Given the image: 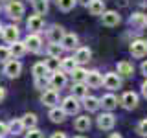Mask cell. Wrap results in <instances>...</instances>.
<instances>
[{
    "mask_svg": "<svg viewBox=\"0 0 147 138\" xmlns=\"http://www.w3.org/2000/svg\"><path fill=\"white\" fill-rule=\"evenodd\" d=\"M7 15L11 18H15V20H18L22 15H24V4L18 2V0H11V2H7V7H6Z\"/></svg>",
    "mask_w": 147,
    "mask_h": 138,
    "instance_id": "cell-1",
    "label": "cell"
},
{
    "mask_svg": "<svg viewBox=\"0 0 147 138\" xmlns=\"http://www.w3.org/2000/svg\"><path fill=\"white\" fill-rule=\"evenodd\" d=\"M50 85H52L53 90H61L64 89V85H66V74L63 70H57V72H52V76H50Z\"/></svg>",
    "mask_w": 147,
    "mask_h": 138,
    "instance_id": "cell-2",
    "label": "cell"
},
{
    "mask_svg": "<svg viewBox=\"0 0 147 138\" xmlns=\"http://www.w3.org/2000/svg\"><path fill=\"white\" fill-rule=\"evenodd\" d=\"M66 114H70V116H74V114L79 112V101H77V98H74V96H68V98L63 99V107H61Z\"/></svg>",
    "mask_w": 147,
    "mask_h": 138,
    "instance_id": "cell-3",
    "label": "cell"
},
{
    "mask_svg": "<svg viewBox=\"0 0 147 138\" xmlns=\"http://www.w3.org/2000/svg\"><path fill=\"white\" fill-rule=\"evenodd\" d=\"M131 53L132 57H145L147 55V41L144 39H138L131 43Z\"/></svg>",
    "mask_w": 147,
    "mask_h": 138,
    "instance_id": "cell-4",
    "label": "cell"
},
{
    "mask_svg": "<svg viewBox=\"0 0 147 138\" xmlns=\"http://www.w3.org/2000/svg\"><path fill=\"white\" fill-rule=\"evenodd\" d=\"M114 123H116V118L110 112H103V114L98 116V127L101 131H110V129L114 127Z\"/></svg>",
    "mask_w": 147,
    "mask_h": 138,
    "instance_id": "cell-5",
    "label": "cell"
},
{
    "mask_svg": "<svg viewBox=\"0 0 147 138\" xmlns=\"http://www.w3.org/2000/svg\"><path fill=\"white\" fill-rule=\"evenodd\" d=\"M20 72H22V64H20V61H17V59L7 61L6 66H4V74H6L7 77H18Z\"/></svg>",
    "mask_w": 147,
    "mask_h": 138,
    "instance_id": "cell-6",
    "label": "cell"
},
{
    "mask_svg": "<svg viewBox=\"0 0 147 138\" xmlns=\"http://www.w3.org/2000/svg\"><path fill=\"white\" fill-rule=\"evenodd\" d=\"M129 24L134 30H144V28H147V15L145 13H132L129 18Z\"/></svg>",
    "mask_w": 147,
    "mask_h": 138,
    "instance_id": "cell-7",
    "label": "cell"
},
{
    "mask_svg": "<svg viewBox=\"0 0 147 138\" xmlns=\"http://www.w3.org/2000/svg\"><path fill=\"white\" fill-rule=\"evenodd\" d=\"M40 101H42L44 105H48V107H55V105L59 103V94H57V90H53V89L44 90L42 96H40Z\"/></svg>",
    "mask_w": 147,
    "mask_h": 138,
    "instance_id": "cell-8",
    "label": "cell"
},
{
    "mask_svg": "<svg viewBox=\"0 0 147 138\" xmlns=\"http://www.w3.org/2000/svg\"><path fill=\"white\" fill-rule=\"evenodd\" d=\"M2 37H4V41L9 43V44L17 43V41H18V28L17 26H6V28H2Z\"/></svg>",
    "mask_w": 147,
    "mask_h": 138,
    "instance_id": "cell-9",
    "label": "cell"
},
{
    "mask_svg": "<svg viewBox=\"0 0 147 138\" xmlns=\"http://www.w3.org/2000/svg\"><path fill=\"white\" fill-rule=\"evenodd\" d=\"M103 85H105V89H109V90H116V89L121 87V79H119L118 74H107V76L103 77Z\"/></svg>",
    "mask_w": 147,
    "mask_h": 138,
    "instance_id": "cell-10",
    "label": "cell"
},
{
    "mask_svg": "<svg viewBox=\"0 0 147 138\" xmlns=\"http://www.w3.org/2000/svg\"><path fill=\"white\" fill-rule=\"evenodd\" d=\"M24 44H26V48L30 50V52H39V50H40V44H42V41H40V37L37 35V33H30V35L26 37Z\"/></svg>",
    "mask_w": 147,
    "mask_h": 138,
    "instance_id": "cell-11",
    "label": "cell"
},
{
    "mask_svg": "<svg viewBox=\"0 0 147 138\" xmlns=\"http://www.w3.org/2000/svg\"><path fill=\"white\" fill-rule=\"evenodd\" d=\"M85 83L88 87H92V89H98V87L103 85V76H101L98 70H92V72L86 74V81Z\"/></svg>",
    "mask_w": 147,
    "mask_h": 138,
    "instance_id": "cell-12",
    "label": "cell"
},
{
    "mask_svg": "<svg viewBox=\"0 0 147 138\" xmlns=\"http://www.w3.org/2000/svg\"><path fill=\"white\" fill-rule=\"evenodd\" d=\"M26 26H28V30H31L33 33H37V31H40V30H42L44 20H42V17H40V15H31L30 18H28Z\"/></svg>",
    "mask_w": 147,
    "mask_h": 138,
    "instance_id": "cell-13",
    "label": "cell"
},
{
    "mask_svg": "<svg viewBox=\"0 0 147 138\" xmlns=\"http://www.w3.org/2000/svg\"><path fill=\"white\" fill-rule=\"evenodd\" d=\"M119 103H121L125 109H134L138 105V96L134 92H125V94L121 96V99H119Z\"/></svg>",
    "mask_w": 147,
    "mask_h": 138,
    "instance_id": "cell-14",
    "label": "cell"
},
{
    "mask_svg": "<svg viewBox=\"0 0 147 138\" xmlns=\"http://www.w3.org/2000/svg\"><path fill=\"white\" fill-rule=\"evenodd\" d=\"M103 24L105 26H109V28H112V26H118L119 24V15L116 11H105L103 15Z\"/></svg>",
    "mask_w": 147,
    "mask_h": 138,
    "instance_id": "cell-15",
    "label": "cell"
},
{
    "mask_svg": "<svg viewBox=\"0 0 147 138\" xmlns=\"http://www.w3.org/2000/svg\"><path fill=\"white\" fill-rule=\"evenodd\" d=\"M99 101H101V107L107 109V110H112V109L118 107V98L114 94H105Z\"/></svg>",
    "mask_w": 147,
    "mask_h": 138,
    "instance_id": "cell-16",
    "label": "cell"
},
{
    "mask_svg": "<svg viewBox=\"0 0 147 138\" xmlns=\"http://www.w3.org/2000/svg\"><path fill=\"white\" fill-rule=\"evenodd\" d=\"M88 11H90V15H103L105 13V2L103 0H90Z\"/></svg>",
    "mask_w": 147,
    "mask_h": 138,
    "instance_id": "cell-17",
    "label": "cell"
},
{
    "mask_svg": "<svg viewBox=\"0 0 147 138\" xmlns=\"http://www.w3.org/2000/svg\"><path fill=\"white\" fill-rule=\"evenodd\" d=\"M9 52H11V55H13L15 59H18V57H22V55L28 52V48H26V44H24V43L17 41V43H13L11 46H9Z\"/></svg>",
    "mask_w": 147,
    "mask_h": 138,
    "instance_id": "cell-18",
    "label": "cell"
},
{
    "mask_svg": "<svg viewBox=\"0 0 147 138\" xmlns=\"http://www.w3.org/2000/svg\"><path fill=\"white\" fill-rule=\"evenodd\" d=\"M48 118L52 120L53 123H63L64 118H66V112H64L63 109H59V107H52V110H50V114H48Z\"/></svg>",
    "mask_w": 147,
    "mask_h": 138,
    "instance_id": "cell-19",
    "label": "cell"
},
{
    "mask_svg": "<svg viewBox=\"0 0 147 138\" xmlns=\"http://www.w3.org/2000/svg\"><path fill=\"white\" fill-rule=\"evenodd\" d=\"M74 127H76L79 133L88 131V129H90V118H88V116H85V114H83V116H77V118H76V122H74Z\"/></svg>",
    "mask_w": 147,
    "mask_h": 138,
    "instance_id": "cell-20",
    "label": "cell"
},
{
    "mask_svg": "<svg viewBox=\"0 0 147 138\" xmlns=\"http://www.w3.org/2000/svg\"><path fill=\"white\" fill-rule=\"evenodd\" d=\"M61 46L64 50H72V48H76L77 46V35L76 33H66L63 37V41H61Z\"/></svg>",
    "mask_w": 147,
    "mask_h": 138,
    "instance_id": "cell-21",
    "label": "cell"
},
{
    "mask_svg": "<svg viewBox=\"0 0 147 138\" xmlns=\"http://www.w3.org/2000/svg\"><path fill=\"white\" fill-rule=\"evenodd\" d=\"M64 35H66V33H64V30H63L61 26H53L52 30L48 31V37H50V41H52V43H61Z\"/></svg>",
    "mask_w": 147,
    "mask_h": 138,
    "instance_id": "cell-22",
    "label": "cell"
},
{
    "mask_svg": "<svg viewBox=\"0 0 147 138\" xmlns=\"http://www.w3.org/2000/svg\"><path fill=\"white\" fill-rule=\"evenodd\" d=\"M118 74L123 77H131L134 74V66L127 61H121V63H118Z\"/></svg>",
    "mask_w": 147,
    "mask_h": 138,
    "instance_id": "cell-23",
    "label": "cell"
},
{
    "mask_svg": "<svg viewBox=\"0 0 147 138\" xmlns=\"http://www.w3.org/2000/svg\"><path fill=\"white\" fill-rule=\"evenodd\" d=\"M77 68V61H76V57H64L61 59V70L63 72H74Z\"/></svg>",
    "mask_w": 147,
    "mask_h": 138,
    "instance_id": "cell-24",
    "label": "cell"
},
{
    "mask_svg": "<svg viewBox=\"0 0 147 138\" xmlns=\"http://www.w3.org/2000/svg\"><path fill=\"white\" fill-rule=\"evenodd\" d=\"M74 57H76V61H77V63H86V61H90L92 52H90V48H77Z\"/></svg>",
    "mask_w": 147,
    "mask_h": 138,
    "instance_id": "cell-25",
    "label": "cell"
},
{
    "mask_svg": "<svg viewBox=\"0 0 147 138\" xmlns=\"http://www.w3.org/2000/svg\"><path fill=\"white\" fill-rule=\"evenodd\" d=\"M99 107H101V101L98 98H94V96H86L85 98V109L88 112H96Z\"/></svg>",
    "mask_w": 147,
    "mask_h": 138,
    "instance_id": "cell-26",
    "label": "cell"
},
{
    "mask_svg": "<svg viewBox=\"0 0 147 138\" xmlns=\"http://www.w3.org/2000/svg\"><path fill=\"white\" fill-rule=\"evenodd\" d=\"M72 92H74V98H83L85 99L86 96H88V87H86L85 83H76Z\"/></svg>",
    "mask_w": 147,
    "mask_h": 138,
    "instance_id": "cell-27",
    "label": "cell"
},
{
    "mask_svg": "<svg viewBox=\"0 0 147 138\" xmlns=\"http://www.w3.org/2000/svg\"><path fill=\"white\" fill-rule=\"evenodd\" d=\"M20 120H22V123H24V129H35L37 127V116H35L33 112L24 114Z\"/></svg>",
    "mask_w": 147,
    "mask_h": 138,
    "instance_id": "cell-28",
    "label": "cell"
},
{
    "mask_svg": "<svg viewBox=\"0 0 147 138\" xmlns=\"http://www.w3.org/2000/svg\"><path fill=\"white\" fill-rule=\"evenodd\" d=\"M7 129H9V133H13V135L17 136L24 131V123H22V120H11V122L7 123Z\"/></svg>",
    "mask_w": 147,
    "mask_h": 138,
    "instance_id": "cell-29",
    "label": "cell"
},
{
    "mask_svg": "<svg viewBox=\"0 0 147 138\" xmlns=\"http://www.w3.org/2000/svg\"><path fill=\"white\" fill-rule=\"evenodd\" d=\"M33 9H35V15L42 17L48 11V0H33Z\"/></svg>",
    "mask_w": 147,
    "mask_h": 138,
    "instance_id": "cell-30",
    "label": "cell"
},
{
    "mask_svg": "<svg viewBox=\"0 0 147 138\" xmlns=\"http://www.w3.org/2000/svg\"><path fill=\"white\" fill-rule=\"evenodd\" d=\"M31 72H33L35 77H46V74H50L48 68H46V63H35Z\"/></svg>",
    "mask_w": 147,
    "mask_h": 138,
    "instance_id": "cell-31",
    "label": "cell"
},
{
    "mask_svg": "<svg viewBox=\"0 0 147 138\" xmlns=\"http://www.w3.org/2000/svg\"><path fill=\"white\" fill-rule=\"evenodd\" d=\"M86 74H88V72H86L85 68H79V66H77L76 70L72 72V77H74V81H76V83H85L86 81Z\"/></svg>",
    "mask_w": 147,
    "mask_h": 138,
    "instance_id": "cell-32",
    "label": "cell"
},
{
    "mask_svg": "<svg viewBox=\"0 0 147 138\" xmlns=\"http://www.w3.org/2000/svg\"><path fill=\"white\" fill-rule=\"evenodd\" d=\"M46 68H48V72H57L59 68H61V61H59V57H50L46 59Z\"/></svg>",
    "mask_w": 147,
    "mask_h": 138,
    "instance_id": "cell-33",
    "label": "cell"
},
{
    "mask_svg": "<svg viewBox=\"0 0 147 138\" xmlns=\"http://www.w3.org/2000/svg\"><path fill=\"white\" fill-rule=\"evenodd\" d=\"M61 53H63V46L59 43H52L48 46V55L50 57H61Z\"/></svg>",
    "mask_w": 147,
    "mask_h": 138,
    "instance_id": "cell-34",
    "label": "cell"
},
{
    "mask_svg": "<svg viewBox=\"0 0 147 138\" xmlns=\"http://www.w3.org/2000/svg\"><path fill=\"white\" fill-rule=\"evenodd\" d=\"M76 4H77V0H57V6L63 11H70V9L76 7Z\"/></svg>",
    "mask_w": 147,
    "mask_h": 138,
    "instance_id": "cell-35",
    "label": "cell"
},
{
    "mask_svg": "<svg viewBox=\"0 0 147 138\" xmlns=\"http://www.w3.org/2000/svg\"><path fill=\"white\" fill-rule=\"evenodd\" d=\"M9 57H11L9 48H7V46H0V63H7Z\"/></svg>",
    "mask_w": 147,
    "mask_h": 138,
    "instance_id": "cell-36",
    "label": "cell"
},
{
    "mask_svg": "<svg viewBox=\"0 0 147 138\" xmlns=\"http://www.w3.org/2000/svg\"><path fill=\"white\" fill-rule=\"evenodd\" d=\"M24 138H44V135H42V131H39V129H28Z\"/></svg>",
    "mask_w": 147,
    "mask_h": 138,
    "instance_id": "cell-37",
    "label": "cell"
},
{
    "mask_svg": "<svg viewBox=\"0 0 147 138\" xmlns=\"http://www.w3.org/2000/svg\"><path fill=\"white\" fill-rule=\"evenodd\" d=\"M48 83H50L48 76H46V77H35V85L39 87V89H44V87L48 85Z\"/></svg>",
    "mask_w": 147,
    "mask_h": 138,
    "instance_id": "cell-38",
    "label": "cell"
},
{
    "mask_svg": "<svg viewBox=\"0 0 147 138\" xmlns=\"http://www.w3.org/2000/svg\"><path fill=\"white\" fill-rule=\"evenodd\" d=\"M138 133H140L142 136H147V120H142L140 125H138Z\"/></svg>",
    "mask_w": 147,
    "mask_h": 138,
    "instance_id": "cell-39",
    "label": "cell"
},
{
    "mask_svg": "<svg viewBox=\"0 0 147 138\" xmlns=\"http://www.w3.org/2000/svg\"><path fill=\"white\" fill-rule=\"evenodd\" d=\"M7 133H9V129H7V123L0 122V138H2L4 135H7Z\"/></svg>",
    "mask_w": 147,
    "mask_h": 138,
    "instance_id": "cell-40",
    "label": "cell"
},
{
    "mask_svg": "<svg viewBox=\"0 0 147 138\" xmlns=\"http://www.w3.org/2000/svg\"><path fill=\"white\" fill-rule=\"evenodd\" d=\"M50 138H66V135H64V133H53Z\"/></svg>",
    "mask_w": 147,
    "mask_h": 138,
    "instance_id": "cell-41",
    "label": "cell"
},
{
    "mask_svg": "<svg viewBox=\"0 0 147 138\" xmlns=\"http://www.w3.org/2000/svg\"><path fill=\"white\" fill-rule=\"evenodd\" d=\"M4 98H6V89H4V87L0 85V101H2Z\"/></svg>",
    "mask_w": 147,
    "mask_h": 138,
    "instance_id": "cell-42",
    "label": "cell"
},
{
    "mask_svg": "<svg viewBox=\"0 0 147 138\" xmlns=\"http://www.w3.org/2000/svg\"><path fill=\"white\" fill-rule=\"evenodd\" d=\"M142 72H144V76H147V61L142 63Z\"/></svg>",
    "mask_w": 147,
    "mask_h": 138,
    "instance_id": "cell-43",
    "label": "cell"
},
{
    "mask_svg": "<svg viewBox=\"0 0 147 138\" xmlns=\"http://www.w3.org/2000/svg\"><path fill=\"white\" fill-rule=\"evenodd\" d=\"M142 92H144V96L147 98V81L144 83V85H142Z\"/></svg>",
    "mask_w": 147,
    "mask_h": 138,
    "instance_id": "cell-44",
    "label": "cell"
},
{
    "mask_svg": "<svg viewBox=\"0 0 147 138\" xmlns=\"http://www.w3.org/2000/svg\"><path fill=\"white\" fill-rule=\"evenodd\" d=\"M109 138H121V135H118V133H114V135H110Z\"/></svg>",
    "mask_w": 147,
    "mask_h": 138,
    "instance_id": "cell-45",
    "label": "cell"
},
{
    "mask_svg": "<svg viewBox=\"0 0 147 138\" xmlns=\"http://www.w3.org/2000/svg\"><path fill=\"white\" fill-rule=\"evenodd\" d=\"M81 2H83V4H86V6H88V2H90V0H81Z\"/></svg>",
    "mask_w": 147,
    "mask_h": 138,
    "instance_id": "cell-46",
    "label": "cell"
},
{
    "mask_svg": "<svg viewBox=\"0 0 147 138\" xmlns=\"http://www.w3.org/2000/svg\"><path fill=\"white\" fill-rule=\"evenodd\" d=\"M2 2H11V0H2Z\"/></svg>",
    "mask_w": 147,
    "mask_h": 138,
    "instance_id": "cell-47",
    "label": "cell"
},
{
    "mask_svg": "<svg viewBox=\"0 0 147 138\" xmlns=\"http://www.w3.org/2000/svg\"><path fill=\"white\" fill-rule=\"evenodd\" d=\"M76 138H85V136H76Z\"/></svg>",
    "mask_w": 147,
    "mask_h": 138,
    "instance_id": "cell-48",
    "label": "cell"
},
{
    "mask_svg": "<svg viewBox=\"0 0 147 138\" xmlns=\"http://www.w3.org/2000/svg\"><path fill=\"white\" fill-rule=\"evenodd\" d=\"M0 30H2V24H0Z\"/></svg>",
    "mask_w": 147,
    "mask_h": 138,
    "instance_id": "cell-49",
    "label": "cell"
}]
</instances>
